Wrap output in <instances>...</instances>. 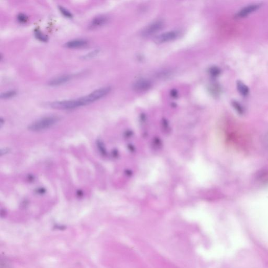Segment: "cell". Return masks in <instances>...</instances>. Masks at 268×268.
Instances as JSON below:
<instances>
[{"label": "cell", "mask_w": 268, "mask_h": 268, "mask_svg": "<svg viewBox=\"0 0 268 268\" xmlns=\"http://www.w3.org/2000/svg\"><path fill=\"white\" fill-rule=\"evenodd\" d=\"M237 88L239 92L243 96H246L249 92V90L247 86L241 81H238L237 83Z\"/></svg>", "instance_id": "9c48e42d"}, {"label": "cell", "mask_w": 268, "mask_h": 268, "mask_svg": "<svg viewBox=\"0 0 268 268\" xmlns=\"http://www.w3.org/2000/svg\"><path fill=\"white\" fill-rule=\"evenodd\" d=\"M34 35L37 40L43 42H47L48 40V37L46 35L44 34L43 32L39 30H36L34 31Z\"/></svg>", "instance_id": "30bf717a"}, {"label": "cell", "mask_w": 268, "mask_h": 268, "mask_svg": "<svg viewBox=\"0 0 268 268\" xmlns=\"http://www.w3.org/2000/svg\"><path fill=\"white\" fill-rule=\"evenodd\" d=\"M72 76L69 74L63 75L54 78L49 81V86H57L63 85L65 83L68 82L72 79Z\"/></svg>", "instance_id": "5b68a950"}, {"label": "cell", "mask_w": 268, "mask_h": 268, "mask_svg": "<svg viewBox=\"0 0 268 268\" xmlns=\"http://www.w3.org/2000/svg\"><path fill=\"white\" fill-rule=\"evenodd\" d=\"M58 9H59L61 13L63 14V16H65L67 18H72L73 17V15L71 12H70L68 9H67L66 8L61 6H59Z\"/></svg>", "instance_id": "4fadbf2b"}, {"label": "cell", "mask_w": 268, "mask_h": 268, "mask_svg": "<svg viewBox=\"0 0 268 268\" xmlns=\"http://www.w3.org/2000/svg\"><path fill=\"white\" fill-rule=\"evenodd\" d=\"M99 53V49H96L95 50H93V51H90L89 53H86V55H83L82 57V58L83 59H84V60H86H86L87 59H90L94 58L95 56H97Z\"/></svg>", "instance_id": "7c38bea8"}, {"label": "cell", "mask_w": 268, "mask_h": 268, "mask_svg": "<svg viewBox=\"0 0 268 268\" xmlns=\"http://www.w3.org/2000/svg\"><path fill=\"white\" fill-rule=\"evenodd\" d=\"M60 120V117L57 116H49L40 118L32 122L29 126L28 130L32 132H40L49 128L55 125Z\"/></svg>", "instance_id": "6da1fadb"}, {"label": "cell", "mask_w": 268, "mask_h": 268, "mask_svg": "<svg viewBox=\"0 0 268 268\" xmlns=\"http://www.w3.org/2000/svg\"><path fill=\"white\" fill-rule=\"evenodd\" d=\"M164 26V22L161 20L154 21L142 30L141 35L144 37H150L160 32Z\"/></svg>", "instance_id": "7a4b0ae2"}, {"label": "cell", "mask_w": 268, "mask_h": 268, "mask_svg": "<svg viewBox=\"0 0 268 268\" xmlns=\"http://www.w3.org/2000/svg\"><path fill=\"white\" fill-rule=\"evenodd\" d=\"M151 82L148 79H141L134 83L133 88L136 91H144L148 90L151 86Z\"/></svg>", "instance_id": "277c9868"}, {"label": "cell", "mask_w": 268, "mask_h": 268, "mask_svg": "<svg viewBox=\"0 0 268 268\" xmlns=\"http://www.w3.org/2000/svg\"><path fill=\"white\" fill-rule=\"evenodd\" d=\"M108 22V18L107 16L104 15H99L96 16L91 22L90 24V27L97 28L104 25Z\"/></svg>", "instance_id": "ba28073f"}, {"label": "cell", "mask_w": 268, "mask_h": 268, "mask_svg": "<svg viewBox=\"0 0 268 268\" xmlns=\"http://www.w3.org/2000/svg\"><path fill=\"white\" fill-rule=\"evenodd\" d=\"M260 4H255L250 5L246 7L243 8L241 9L239 12H238L236 14V17L238 18H243L244 17L248 16V15L251 14L252 12H254L260 7Z\"/></svg>", "instance_id": "8992f818"}, {"label": "cell", "mask_w": 268, "mask_h": 268, "mask_svg": "<svg viewBox=\"0 0 268 268\" xmlns=\"http://www.w3.org/2000/svg\"><path fill=\"white\" fill-rule=\"evenodd\" d=\"M180 31L177 30H171L162 33L155 38V41L158 44H163L165 43L172 42L177 40L180 36Z\"/></svg>", "instance_id": "3957f363"}, {"label": "cell", "mask_w": 268, "mask_h": 268, "mask_svg": "<svg viewBox=\"0 0 268 268\" xmlns=\"http://www.w3.org/2000/svg\"><path fill=\"white\" fill-rule=\"evenodd\" d=\"M88 44V40L83 39L71 40L65 44V47L68 48H79L85 47Z\"/></svg>", "instance_id": "52a82bcc"}, {"label": "cell", "mask_w": 268, "mask_h": 268, "mask_svg": "<svg viewBox=\"0 0 268 268\" xmlns=\"http://www.w3.org/2000/svg\"><path fill=\"white\" fill-rule=\"evenodd\" d=\"M220 69L218 68L217 67H214L213 68H211L210 69V74H212L213 76H217L220 74Z\"/></svg>", "instance_id": "9a60e30c"}, {"label": "cell", "mask_w": 268, "mask_h": 268, "mask_svg": "<svg viewBox=\"0 0 268 268\" xmlns=\"http://www.w3.org/2000/svg\"><path fill=\"white\" fill-rule=\"evenodd\" d=\"M3 150H4V151H1V156H2L3 154H5L9 152V149L5 148L4 149H3Z\"/></svg>", "instance_id": "e0dca14e"}, {"label": "cell", "mask_w": 268, "mask_h": 268, "mask_svg": "<svg viewBox=\"0 0 268 268\" xmlns=\"http://www.w3.org/2000/svg\"><path fill=\"white\" fill-rule=\"evenodd\" d=\"M28 16L24 13H19L17 16V19L19 23H25L28 21Z\"/></svg>", "instance_id": "5bb4252c"}, {"label": "cell", "mask_w": 268, "mask_h": 268, "mask_svg": "<svg viewBox=\"0 0 268 268\" xmlns=\"http://www.w3.org/2000/svg\"><path fill=\"white\" fill-rule=\"evenodd\" d=\"M233 105L234 108L236 109L237 111H238V113H242L243 112V108L240 104L238 103V102L236 101H233Z\"/></svg>", "instance_id": "2e32d148"}, {"label": "cell", "mask_w": 268, "mask_h": 268, "mask_svg": "<svg viewBox=\"0 0 268 268\" xmlns=\"http://www.w3.org/2000/svg\"><path fill=\"white\" fill-rule=\"evenodd\" d=\"M17 94V91L14 90L7 91L4 92L2 93L0 95V97L3 99H8L13 97Z\"/></svg>", "instance_id": "8fae6325"}]
</instances>
